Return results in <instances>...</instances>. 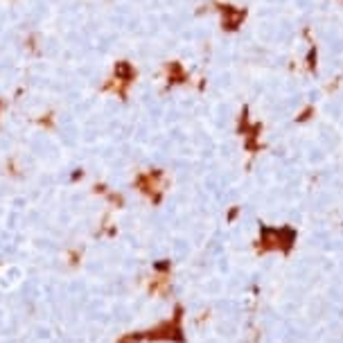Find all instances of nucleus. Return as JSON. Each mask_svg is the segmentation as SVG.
<instances>
[{
  "label": "nucleus",
  "instance_id": "1",
  "mask_svg": "<svg viewBox=\"0 0 343 343\" xmlns=\"http://www.w3.org/2000/svg\"><path fill=\"white\" fill-rule=\"evenodd\" d=\"M183 330H181V316H174L170 321L161 323L158 327H152L147 332H131V334H124L122 339H118L115 343H142V341H174L181 339Z\"/></svg>",
  "mask_w": 343,
  "mask_h": 343
},
{
  "label": "nucleus",
  "instance_id": "2",
  "mask_svg": "<svg viewBox=\"0 0 343 343\" xmlns=\"http://www.w3.org/2000/svg\"><path fill=\"white\" fill-rule=\"evenodd\" d=\"M84 260V249L81 246H75V249H68L66 251V262H68L70 269H77Z\"/></svg>",
  "mask_w": 343,
  "mask_h": 343
}]
</instances>
